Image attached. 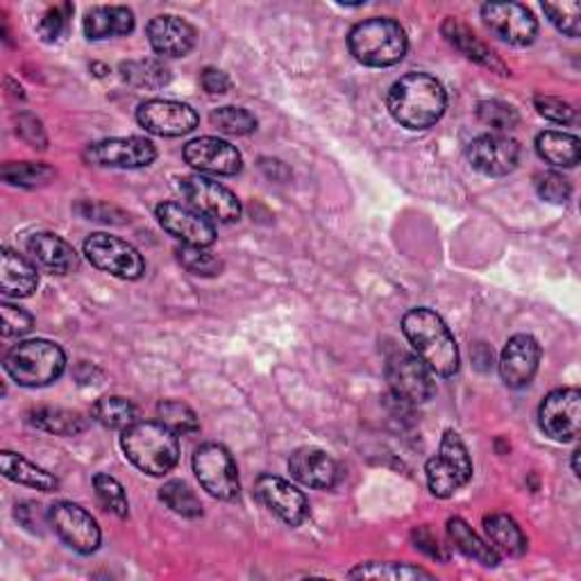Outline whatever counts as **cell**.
Masks as SVG:
<instances>
[{
  "instance_id": "6da1fadb",
  "label": "cell",
  "mask_w": 581,
  "mask_h": 581,
  "mask_svg": "<svg viewBox=\"0 0 581 581\" xmlns=\"http://www.w3.org/2000/svg\"><path fill=\"white\" fill-rule=\"evenodd\" d=\"M387 108L402 127L427 130L446 114L448 93L436 78L427 74H409L389 89Z\"/></svg>"
},
{
  "instance_id": "7a4b0ae2",
  "label": "cell",
  "mask_w": 581,
  "mask_h": 581,
  "mask_svg": "<svg viewBox=\"0 0 581 581\" xmlns=\"http://www.w3.org/2000/svg\"><path fill=\"white\" fill-rule=\"evenodd\" d=\"M402 332L416 350V357H421L438 378H452L459 370L457 340L446 321L436 312L427 310V306L406 312L402 319Z\"/></svg>"
},
{
  "instance_id": "3957f363",
  "label": "cell",
  "mask_w": 581,
  "mask_h": 581,
  "mask_svg": "<svg viewBox=\"0 0 581 581\" xmlns=\"http://www.w3.org/2000/svg\"><path fill=\"white\" fill-rule=\"evenodd\" d=\"M121 448L136 468L153 477L170 472L180 461L178 434L155 421H136L123 429Z\"/></svg>"
},
{
  "instance_id": "277c9868",
  "label": "cell",
  "mask_w": 581,
  "mask_h": 581,
  "mask_svg": "<svg viewBox=\"0 0 581 581\" xmlns=\"http://www.w3.org/2000/svg\"><path fill=\"white\" fill-rule=\"evenodd\" d=\"M350 53L357 62L375 68H384L398 64L409 48L404 27L384 16H375L357 23L348 37Z\"/></svg>"
},
{
  "instance_id": "5b68a950",
  "label": "cell",
  "mask_w": 581,
  "mask_h": 581,
  "mask_svg": "<svg viewBox=\"0 0 581 581\" xmlns=\"http://www.w3.org/2000/svg\"><path fill=\"white\" fill-rule=\"evenodd\" d=\"M5 372L19 387H48L62 378L66 368L64 350L46 338H32L5 355Z\"/></svg>"
},
{
  "instance_id": "8992f818",
  "label": "cell",
  "mask_w": 581,
  "mask_h": 581,
  "mask_svg": "<svg viewBox=\"0 0 581 581\" xmlns=\"http://www.w3.org/2000/svg\"><path fill=\"white\" fill-rule=\"evenodd\" d=\"M427 487L432 495L446 500L472 480V461L466 443L452 429L440 438V450L425 463Z\"/></svg>"
},
{
  "instance_id": "52a82bcc",
  "label": "cell",
  "mask_w": 581,
  "mask_h": 581,
  "mask_svg": "<svg viewBox=\"0 0 581 581\" xmlns=\"http://www.w3.org/2000/svg\"><path fill=\"white\" fill-rule=\"evenodd\" d=\"M85 255L102 272L119 280H139L146 270V261L142 253L136 250L132 244L123 242L119 236L96 232L87 236L85 242Z\"/></svg>"
},
{
  "instance_id": "ba28073f",
  "label": "cell",
  "mask_w": 581,
  "mask_h": 581,
  "mask_svg": "<svg viewBox=\"0 0 581 581\" xmlns=\"http://www.w3.org/2000/svg\"><path fill=\"white\" fill-rule=\"evenodd\" d=\"M193 472L200 487L212 498L232 502L238 498V470L230 450L221 443H204L193 455Z\"/></svg>"
},
{
  "instance_id": "9c48e42d",
  "label": "cell",
  "mask_w": 581,
  "mask_h": 581,
  "mask_svg": "<svg viewBox=\"0 0 581 581\" xmlns=\"http://www.w3.org/2000/svg\"><path fill=\"white\" fill-rule=\"evenodd\" d=\"M387 380L393 398L404 404H425L436 393L434 372L412 353H393L387 359Z\"/></svg>"
},
{
  "instance_id": "30bf717a",
  "label": "cell",
  "mask_w": 581,
  "mask_h": 581,
  "mask_svg": "<svg viewBox=\"0 0 581 581\" xmlns=\"http://www.w3.org/2000/svg\"><path fill=\"white\" fill-rule=\"evenodd\" d=\"M48 523L68 548L80 555H93L100 548V527L80 504L55 502L48 509Z\"/></svg>"
},
{
  "instance_id": "8fae6325",
  "label": "cell",
  "mask_w": 581,
  "mask_h": 581,
  "mask_svg": "<svg viewBox=\"0 0 581 581\" xmlns=\"http://www.w3.org/2000/svg\"><path fill=\"white\" fill-rule=\"evenodd\" d=\"M182 195L189 200L191 208L210 221L234 223L242 219V202L223 185L204 178L189 176L180 182Z\"/></svg>"
},
{
  "instance_id": "7c38bea8",
  "label": "cell",
  "mask_w": 581,
  "mask_h": 581,
  "mask_svg": "<svg viewBox=\"0 0 581 581\" xmlns=\"http://www.w3.org/2000/svg\"><path fill=\"white\" fill-rule=\"evenodd\" d=\"M540 429L559 443L574 440L581 425V393L579 389H557L543 400L538 409Z\"/></svg>"
},
{
  "instance_id": "4fadbf2b",
  "label": "cell",
  "mask_w": 581,
  "mask_h": 581,
  "mask_svg": "<svg viewBox=\"0 0 581 581\" xmlns=\"http://www.w3.org/2000/svg\"><path fill=\"white\" fill-rule=\"evenodd\" d=\"M468 161L482 176L502 178L516 170L521 159V146L506 134H482L468 144Z\"/></svg>"
},
{
  "instance_id": "5bb4252c",
  "label": "cell",
  "mask_w": 581,
  "mask_h": 581,
  "mask_svg": "<svg viewBox=\"0 0 581 581\" xmlns=\"http://www.w3.org/2000/svg\"><path fill=\"white\" fill-rule=\"evenodd\" d=\"M482 19L498 40L511 46H529L538 34V21L521 3H489L482 8Z\"/></svg>"
},
{
  "instance_id": "9a60e30c",
  "label": "cell",
  "mask_w": 581,
  "mask_h": 581,
  "mask_svg": "<svg viewBox=\"0 0 581 581\" xmlns=\"http://www.w3.org/2000/svg\"><path fill=\"white\" fill-rule=\"evenodd\" d=\"M157 157V148L144 136H121V139H102L85 150V159L102 168H144Z\"/></svg>"
},
{
  "instance_id": "2e32d148",
  "label": "cell",
  "mask_w": 581,
  "mask_h": 581,
  "mask_svg": "<svg viewBox=\"0 0 581 581\" xmlns=\"http://www.w3.org/2000/svg\"><path fill=\"white\" fill-rule=\"evenodd\" d=\"M136 121L146 127V132L157 136H185L198 127L200 119L187 102L146 100L136 110Z\"/></svg>"
},
{
  "instance_id": "e0dca14e",
  "label": "cell",
  "mask_w": 581,
  "mask_h": 581,
  "mask_svg": "<svg viewBox=\"0 0 581 581\" xmlns=\"http://www.w3.org/2000/svg\"><path fill=\"white\" fill-rule=\"evenodd\" d=\"M159 225L176 236L185 246L210 248L216 242V227L210 219H204L195 210L182 208L178 202H161L157 208Z\"/></svg>"
},
{
  "instance_id": "ac0fdd59",
  "label": "cell",
  "mask_w": 581,
  "mask_h": 581,
  "mask_svg": "<svg viewBox=\"0 0 581 581\" xmlns=\"http://www.w3.org/2000/svg\"><path fill=\"white\" fill-rule=\"evenodd\" d=\"M255 495L287 525L298 527L310 516V502L304 493L276 474H259L255 482Z\"/></svg>"
},
{
  "instance_id": "d6986e66",
  "label": "cell",
  "mask_w": 581,
  "mask_h": 581,
  "mask_svg": "<svg viewBox=\"0 0 581 581\" xmlns=\"http://www.w3.org/2000/svg\"><path fill=\"white\" fill-rule=\"evenodd\" d=\"M185 161L210 176H236L244 166L242 153L236 150L230 142L219 139V136H200L185 146Z\"/></svg>"
},
{
  "instance_id": "ffe728a7",
  "label": "cell",
  "mask_w": 581,
  "mask_h": 581,
  "mask_svg": "<svg viewBox=\"0 0 581 581\" xmlns=\"http://www.w3.org/2000/svg\"><path fill=\"white\" fill-rule=\"evenodd\" d=\"M540 346L532 334H516L506 340L500 355V375L509 389H525L536 378Z\"/></svg>"
},
{
  "instance_id": "44dd1931",
  "label": "cell",
  "mask_w": 581,
  "mask_h": 581,
  "mask_svg": "<svg viewBox=\"0 0 581 581\" xmlns=\"http://www.w3.org/2000/svg\"><path fill=\"white\" fill-rule=\"evenodd\" d=\"M148 42L157 55L164 57H185L193 51L195 46V27L187 23L180 16L174 14H164L155 16L148 23Z\"/></svg>"
},
{
  "instance_id": "7402d4cb",
  "label": "cell",
  "mask_w": 581,
  "mask_h": 581,
  "mask_svg": "<svg viewBox=\"0 0 581 581\" xmlns=\"http://www.w3.org/2000/svg\"><path fill=\"white\" fill-rule=\"evenodd\" d=\"M289 470L295 480L310 489L329 491L338 482V463L321 448H300L289 459Z\"/></svg>"
},
{
  "instance_id": "603a6c76",
  "label": "cell",
  "mask_w": 581,
  "mask_h": 581,
  "mask_svg": "<svg viewBox=\"0 0 581 581\" xmlns=\"http://www.w3.org/2000/svg\"><path fill=\"white\" fill-rule=\"evenodd\" d=\"M30 257L55 276H68L80 268V257L74 246L53 232H37L27 238Z\"/></svg>"
},
{
  "instance_id": "cb8c5ba5",
  "label": "cell",
  "mask_w": 581,
  "mask_h": 581,
  "mask_svg": "<svg viewBox=\"0 0 581 581\" xmlns=\"http://www.w3.org/2000/svg\"><path fill=\"white\" fill-rule=\"evenodd\" d=\"M440 32H443V37H446L461 55H466L474 64L489 68V71H493V74L509 76L502 59L484 42H480V37H477V34L466 23H461L459 19L450 16V19L443 21Z\"/></svg>"
},
{
  "instance_id": "d4e9b609",
  "label": "cell",
  "mask_w": 581,
  "mask_h": 581,
  "mask_svg": "<svg viewBox=\"0 0 581 581\" xmlns=\"http://www.w3.org/2000/svg\"><path fill=\"white\" fill-rule=\"evenodd\" d=\"M40 287V272L23 255L3 248L0 255V293L5 298H30Z\"/></svg>"
},
{
  "instance_id": "484cf974",
  "label": "cell",
  "mask_w": 581,
  "mask_h": 581,
  "mask_svg": "<svg viewBox=\"0 0 581 581\" xmlns=\"http://www.w3.org/2000/svg\"><path fill=\"white\" fill-rule=\"evenodd\" d=\"M134 30V14L123 5H100L85 14V34L91 42L123 37Z\"/></svg>"
},
{
  "instance_id": "4316f807",
  "label": "cell",
  "mask_w": 581,
  "mask_h": 581,
  "mask_svg": "<svg viewBox=\"0 0 581 581\" xmlns=\"http://www.w3.org/2000/svg\"><path fill=\"white\" fill-rule=\"evenodd\" d=\"M0 468H3V474L8 477V480H12L16 484L37 489L44 493L59 489L57 477H53L51 472H46L40 466H34L32 461H27L25 457H21L16 452H10V450L0 452Z\"/></svg>"
},
{
  "instance_id": "83f0119b",
  "label": "cell",
  "mask_w": 581,
  "mask_h": 581,
  "mask_svg": "<svg viewBox=\"0 0 581 581\" xmlns=\"http://www.w3.org/2000/svg\"><path fill=\"white\" fill-rule=\"evenodd\" d=\"M448 536H450L455 548L461 555H466L468 559L482 563L487 568L500 566V552L493 548V545H489L487 540L477 536L463 518H450L448 521Z\"/></svg>"
},
{
  "instance_id": "f1b7e54d",
  "label": "cell",
  "mask_w": 581,
  "mask_h": 581,
  "mask_svg": "<svg viewBox=\"0 0 581 581\" xmlns=\"http://www.w3.org/2000/svg\"><path fill=\"white\" fill-rule=\"evenodd\" d=\"M536 153L557 168H574L581 157V142L574 134L548 130L536 136Z\"/></svg>"
},
{
  "instance_id": "f546056e",
  "label": "cell",
  "mask_w": 581,
  "mask_h": 581,
  "mask_svg": "<svg viewBox=\"0 0 581 581\" xmlns=\"http://www.w3.org/2000/svg\"><path fill=\"white\" fill-rule=\"evenodd\" d=\"M27 423L55 436H76L89 427V421L82 414L68 412V409L59 406L32 409V412H27Z\"/></svg>"
},
{
  "instance_id": "4dcf8cb0",
  "label": "cell",
  "mask_w": 581,
  "mask_h": 581,
  "mask_svg": "<svg viewBox=\"0 0 581 581\" xmlns=\"http://www.w3.org/2000/svg\"><path fill=\"white\" fill-rule=\"evenodd\" d=\"M484 529L498 552H504L509 557H523L527 552V536L511 516L491 514L484 518Z\"/></svg>"
},
{
  "instance_id": "1f68e13d",
  "label": "cell",
  "mask_w": 581,
  "mask_h": 581,
  "mask_svg": "<svg viewBox=\"0 0 581 581\" xmlns=\"http://www.w3.org/2000/svg\"><path fill=\"white\" fill-rule=\"evenodd\" d=\"M350 579H393V581H414V579H427L432 581L434 574L421 566L412 563H398V561H370L359 563L348 572Z\"/></svg>"
},
{
  "instance_id": "d6a6232c",
  "label": "cell",
  "mask_w": 581,
  "mask_h": 581,
  "mask_svg": "<svg viewBox=\"0 0 581 581\" xmlns=\"http://www.w3.org/2000/svg\"><path fill=\"white\" fill-rule=\"evenodd\" d=\"M121 76L125 82L139 89H161L170 82V71L161 59H130L121 64Z\"/></svg>"
},
{
  "instance_id": "836d02e7",
  "label": "cell",
  "mask_w": 581,
  "mask_h": 581,
  "mask_svg": "<svg viewBox=\"0 0 581 581\" xmlns=\"http://www.w3.org/2000/svg\"><path fill=\"white\" fill-rule=\"evenodd\" d=\"M93 421L110 429H127L136 423V406L123 395H105L96 400L91 409Z\"/></svg>"
},
{
  "instance_id": "e575fe53",
  "label": "cell",
  "mask_w": 581,
  "mask_h": 581,
  "mask_svg": "<svg viewBox=\"0 0 581 581\" xmlns=\"http://www.w3.org/2000/svg\"><path fill=\"white\" fill-rule=\"evenodd\" d=\"M0 176L12 187L34 189L48 185L55 178V168L42 161H10L0 170Z\"/></svg>"
},
{
  "instance_id": "d590c367",
  "label": "cell",
  "mask_w": 581,
  "mask_h": 581,
  "mask_svg": "<svg viewBox=\"0 0 581 581\" xmlns=\"http://www.w3.org/2000/svg\"><path fill=\"white\" fill-rule=\"evenodd\" d=\"M159 500L174 511V514L182 518H200L202 516V504L198 495L191 491V487L182 480H174L161 487Z\"/></svg>"
},
{
  "instance_id": "8d00e7d4",
  "label": "cell",
  "mask_w": 581,
  "mask_h": 581,
  "mask_svg": "<svg viewBox=\"0 0 581 581\" xmlns=\"http://www.w3.org/2000/svg\"><path fill=\"white\" fill-rule=\"evenodd\" d=\"M178 261L198 278H216L223 272V259L216 257L210 248L182 244V248H178Z\"/></svg>"
},
{
  "instance_id": "74e56055",
  "label": "cell",
  "mask_w": 581,
  "mask_h": 581,
  "mask_svg": "<svg viewBox=\"0 0 581 581\" xmlns=\"http://www.w3.org/2000/svg\"><path fill=\"white\" fill-rule=\"evenodd\" d=\"M157 414H159V423H164L170 432H176V434H193L200 429L195 412L180 400L159 402Z\"/></svg>"
},
{
  "instance_id": "f35d334b",
  "label": "cell",
  "mask_w": 581,
  "mask_h": 581,
  "mask_svg": "<svg viewBox=\"0 0 581 581\" xmlns=\"http://www.w3.org/2000/svg\"><path fill=\"white\" fill-rule=\"evenodd\" d=\"M93 489H96V495H98L102 506L112 511V514L119 518H127L130 502H127L125 489L121 487L119 480H114V477L108 472H98L93 477Z\"/></svg>"
},
{
  "instance_id": "ab89813d",
  "label": "cell",
  "mask_w": 581,
  "mask_h": 581,
  "mask_svg": "<svg viewBox=\"0 0 581 581\" xmlns=\"http://www.w3.org/2000/svg\"><path fill=\"white\" fill-rule=\"evenodd\" d=\"M210 121L219 132H225L232 136L250 134L257 127V119L244 108H219L212 112Z\"/></svg>"
},
{
  "instance_id": "60d3db41",
  "label": "cell",
  "mask_w": 581,
  "mask_h": 581,
  "mask_svg": "<svg viewBox=\"0 0 581 581\" xmlns=\"http://www.w3.org/2000/svg\"><path fill=\"white\" fill-rule=\"evenodd\" d=\"M543 12L550 16L552 25L568 34V37H579L581 32V5L577 0H563V3H543Z\"/></svg>"
},
{
  "instance_id": "b9f144b4",
  "label": "cell",
  "mask_w": 581,
  "mask_h": 581,
  "mask_svg": "<svg viewBox=\"0 0 581 581\" xmlns=\"http://www.w3.org/2000/svg\"><path fill=\"white\" fill-rule=\"evenodd\" d=\"M477 116L484 125H491L495 130H514L521 123L518 112L500 100H484L477 105Z\"/></svg>"
},
{
  "instance_id": "7bdbcfd3",
  "label": "cell",
  "mask_w": 581,
  "mask_h": 581,
  "mask_svg": "<svg viewBox=\"0 0 581 581\" xmlns=\"http://www.w3.org/2000/svg\"><path fill=\"white\" fill-rule=\"evenodd\" d=\"M536 191H538V195L543 200L555 202V204H563L570 198L572 187H570L566 176L555 174V170H548V174H538L536 176Z\"/></svg>"
},
{
  "instance_id": "ee69618b",
  "label": "cell",
  "mask_w": 581,
  "mask_h": 581,
  "mask_svg": "<svg viewBox=\"0 0 581 581\" xmlns=\"http://www.w3.org/2000/svg\"><path fill=\"white\" fill-rule=\"evenodd\" d=\"M0 316H3V336L5 338H14V336H23L34 327V319L32 314H27L21 306L14 304H0Z\"/></svg>"
},
{
  "instance_id": "f6af8a7d",
  "label": "cell",
  "mask_w": 581,
  "mask_h": 581,
  "mask_svg": "<svg viewBox=\"0 0 581 581\" xmlns=\"http://www.w3.org/2000/svg\"><path fill=\"white\" fill-rule=\"evenodd\" d=\"M534 105L538 110L540 116L550 119L555 123H572L574 121V110L570 102H566L563 98H555V96H536Z\"/></svg>"
},
{
  "instance_id": "bcb514c9",
  "label": "cell",
  "mask_w": 581,
  "mask_h": 581,
  "mask_svg": "<svg viewBox=\"0 0 581 581\" xmlns=\"http://www.w3.org/2000/svg\"><path fill=\"white\" fill-rule=\"evenodd\" d=\"M68 12H71V5H64V8H53L44 14V19L40 21L37 30L42 34L44 42H57L62 37V32L66 30V21H68Z\"/></svg>"
},
{
  "instance_id": "7dc6e473",
  "label": "cell",
  "mask_w": 581,
  "mask_h": 581,
  "mask_svg": "<svg viewBox=\"0 0 581 581\" xmlns=\"http://www.w3.org/2000/svg\"><path fill=\"white\" fill-rule=\"evenodd\" d=\"M16 132L21 134V139H25L34 148H46V144H48L44 127H42V121L34 119L32 114H21L19 116Z\"/></svg>"
},
{
  "instance_id": "c3c4849f",
  "label": "cell",
  "mask_w": 581,
  "mask_h": 581,
  "mask_svg": "<svg viewBox=\"0 0 581 581\" xmlns=\"http://www.w3.org/2000/svg\"><path fill=\"white\" fill-rule=\"evenodd\" d=\"M200 85L202 89L208 93H214V96H221V93H227L232 89V80L227 78V74H223L221 68H214V66H208L204 71L200 74Z\"/></svg>"
},
{
  "instance_id": "681fc988",
  "label": "cell",
  "mask_w": 581,
  "mask_h": 581,
  "mask_svg": "<svg viewBox=\"0 0 581 581\" xmlns=\"http://www.w3.org/2000/svg\"><path fill=\"white\" fill-rule=\"evenodd\" d=\"M414 543H416V548L423 550L425 555H429L432 559H446V552L440 550V545L436 540V536L427 529V527H418L414 532Z\"/></svg>"
},
{
  "instance_id": "f907efd6",
  "label": "cell",
  "mask_w": 581,
  "mask_h": 581,
  "mask_svg": "<svg viewBox=\"0 0 581 581\" xmlns=\"http://www.w3.org/2000/svg\"><path fill=\"white\" fill-rule=\"evenodd\" d=\"M579 455H581L579 450H574V452H572V470H574V474H577V477L581 474V470H579Z\"/></svg>"
}]
</instances>
